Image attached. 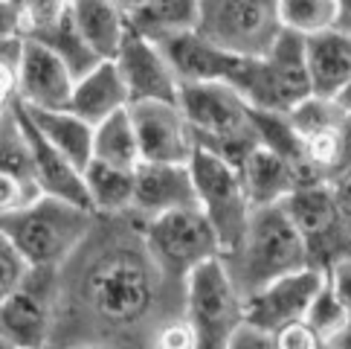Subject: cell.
Here are the masks:
<instances>
[{"instance_id":"cell-39","label":"cell","mask_w":351,"mask_h":349,"mask_svg":"<svg viewBox=\"0 0 351 349\" xmlns=\"http://www.w3.org/2000/svg\"><path fill=\"white\" fill-rule=\"evenodd\" d=\"M337 99H340V105H343V108H348V111H351V79H348V85L343 87V93L337 96Z\"/></svg>"},{"instance_id":"cell-2","label":"cell","mask_w":351,"mask_h":349,"mask_svg":"<svg viewBox=\"0 0 351 349\" xmlns=\"http://www.w3.org/2000/svg\"><path fill=\"white\" fill-rule=\"evenodd\" d=\"M221 259L244 297L256 294L285 273L311 265L305 236L287 216L285 204L253 207L241 239L223 251Z\"/></svg>"},{"instance_id":"cell-30","label":"cell","mask_w":351,"mask_h":349,"mask_svg":"<svg viewBox=\"0 0 351 349\" xmlns=\"http://www.w3.org/2000/svg\"><path fill=\"white\" fill-rule=\"evenodd\" d=\"M282 23L296 32H322L337 27V0H282Z\"/></svg>"},{"instance_id":"cell-6","label":"cell","mask_w":351,"mask_h":349,"mask_svg":"<svg viewBox=\"0 0 351 349\" xmlns=\"http://www.w3.org/2000/svg\"><path fill=\"white\" fill-rule=\"evenodd\" d=\"M186 317L195 326L197 349H230L232 332L247 317V297L221 256L186 277Z\"/></svg>"},{"instance_id":"cell-35","label":"cell","mask_w":351,"mask_h":349,"mask_svg":"<svg viewBox=\"0 0 351 349\" xmlns=\"http://www.w3.org/2000/svg\"><path fill=\"white\" fill-rule=\"evenodd\" d=\"M331 190H334V201H337V210L351 221V166L346 172H340L337 178L331 181Z\"/></svg>"},{"instance_id":"cell-12","label":"cell","mask_w":351,"mask_h":349,"mask_svg":"<svg viewBox=\"0 0 351 349\" xmlns=\"http://www.w3.org/2000/svg\"><path fill=\"white\" fill-rule=\"evenodd\" d=\"M73 87H76V73L64 65V58L44 41L27 38L15 82L3 102L18 99L29 108H67Z\"/></svg>"},{"instance_id":"cell-13","label":"cell","mask_w":351,"mask_h":349,"mask_svg":"<svg viewBox=\"0 0 351 349\" xmlns=\"http://www.w3.org/2000/svg\"><path fill=\"white\" fill-rule=\"evenodd\" d=\"M322 282L325 271L317 265L285 273V277L267 282L265 289L247 297V320L270 335H279L285 326L308 317V308L322 289Z\"/></svg>"},{"instance_id":"cell-32","label":"cell","mask_w":351,"mask_h":349,"mask_svg":"<svg viewBox=\"0 0 351 349\" xmlns=\"http://www.w3.org/2000/svg\"><path fill=\"white\" fill-rule=\"evenodd\" d=\"M319 338L317 332L308 326V320H299L285 326L279 335H276V349H319Z\"/></svg>"},{"instance_id":"cell-33","label":"cell","mask_w":351,"mask_h":349,"mask_svg":"<svg viewBox=\"0 0 351 349\" xmlns=\"http://www.w3.org/2000/svg\"><path fill=\"white\" fill-rule=\"evenodd\" d=\"M265 349V346H273L276 349V335H270V332H265L261 326H256V323H250L247 317H244V323L238 326L235 332H232V338H230V349Z\"/></svg>"},{"instance_id":"cell-34","label":"cell","mask_w":351,"mask_h":349,"mask_svg":"<svg viewBox=\"0 0 351 349\" xmlns=\"http://www.w3.org/2000/svg\"><path fill=\"white\" fill-rule=\"evenodd\" d=\"M325 277H328L337 297H340V300L346 303V308L351 311V254L343 256L340 262H334V265L325 271Z\"/></svg>"},{"instance_id":"cell-21","label":"cell","mask_w":351,"mask_h":349,"mask_svg":"<svg viewBox=\"0 0 351 349\" xmlns=\"http://www.w3.org/2000/svg\"><path fill=\"white\" fill-rule=\"evenodd\" d=\"M308 79L311 93L340 96L351 79V32L331 27L308 35Z\"/></svg>"},{"instance_id":"cell-38","label":"cell","mask_w":351,"mask_h":349,"mask_svg":"<svg viewBox=\"0 0 351 349\" xmlns=\"http://www.w3.org/2000/svg\"><path fill=\"white\" fill-rule=\"evenodd\" d=\"M114 3H117V6L125 12V15L131 18V15H136V12H140V9L148 3V0H114Z\"/></svg>"},{"instance_id":"cell-14","label":"cell","mask_w":351,"mask_h":349,"mask_svg":"<svg viewBox=\"0 0 351 349\" xmlns=\"http://www.w3.org/2000/svg\"><path fill=\"white\" fill-rule=\"evenodd\" d=\"M131 117L140 137L143 160L157 164H189L195 155V134L180 102L143 99L131 102Z\"/></svg>"},{"instance_id":"cell-36","label":"cell","mask_w":351,"mask_h":349,"mask_svg":"<svg viewBox=\"0 0 351 349\" xmlns=\"http://www.w3.org/2000/svg\"><path fill=\"white\" fill-rule=\"evenodd\" d=\"M337 27L351 32V0H337Z\"/></svg>"},{"instance_id":"cell-17","label":"cell","mask_w":351,"mask_h":349,"mask_svg":"<svg viewBox=\"0 0 351 349\" xmlns=\"http://www.w3.org/2000/svg\"><path fill=\"white\" fill-rule=\"evenodd\" d=\"M154 44L162 49V56L169 58V65L178 73L180 85L227 79L238 61V56L227 53V49L218 47L212 38H206L197 27L166 35V38H160Z\"/></svg>"},{"instance_id":"cell-29","label":"cell","mask_w":351,"mask_h":349,"mask_svg":"<svg viewBox=\"0 0 351 349\" xmlns=\"http://www.w3.org/2000/svg\"><path fill=\"white\" fill-rule=\"evenodd\" d=\"M308 326L317 332V338L322 346H328L334 341V335L340 332L346 323L351 320V311L346 308V303L337 297V291L331 289V282L328 277H325L322 282V289L317 291V297H313V303L308 308Z\"/></svg>"},{"instance_id":"cell-5","label":"cell","mask_w":351,"mask_h":349,"mask_svg":"<svg viewBox=\"0 0 351 349\" xmlns=\"http://www.w3.org/2000/svg\"><path fill=\"white\" fill-rule=\"evenodd\" d=\"M96 213L58 195H41L21 210L0 213V236L29 256L38 268H61L90 233Z\"/></svg>"},{"instance_id":"cell-15","label":"cell","mask_w":351,"mask_h":349,"mask_svg":"<svg viewBox=\"0 0 351 349\" xmlns=\"http://www.w3.org/2000/svg\"><path fill=\"white\" fill-rule=\"evenodd\" d=\"M114 61H117L125 85H128L131 102H143V99L180 102L178 73L171 70L169 58L162 56V49L152 38H145V35H140L136 30H128Z\"/></svg>"},{"instance_id":"cell-26","label":"cell","mask_w":351,"mask_h":349,"mask_svg":"<svg viewBox=\"0 0 351 349\" xmlns=\"http://www.w3.org/2000/svg\"><path fill=\"white\" fill-rule=\"evenodd\" d=\"M93 157L105 160V164L128 166V169H136L143 164V148H140V137H136V126L131 117V105L96 126Z\"/></svg>"},{"instance_id":"cell-8","label":"cell","mask_w":351,"mask_h":349,"mask_svg":"<svg viewBox=\"0 0 351 349\" xmlns=\"http://www.w3.org/2000/svg\"><path fill=\"white\" fill-rule=\"evenodd\" d=\"M58 311V268H38L15 291L0 294V344L6 349L53 346Z\"/></svg>"},{"instance_id":"cell-7","label":"cell","mask_w":351,"mask_h":349,"mask_svg":"<svg viewBox=\"0 0 351 349\" xmlns=\"http://www.w3.org/2000/svg\"><path fill=\"white\" fill-rule=\"evenodd\" d=\"M282 27V0H200L197 30L232 56L267 53Z\"/></svg>"},{"instance_id":"cell-11","label":"cell","mask_w":351,"mask_h":349,"mask_svg":"<svg viewBox=\"0 0 351 349\" xmlns=\"http://www.w3.org/2000/svg\"><path fill=\"white\" fill-rule=\"evenodd\" d=\"M145 236L160 265L180 282H186L197 265L221 256L223 251L215 227L200 207H183L145 218Z\"/></svg>"},{"instance_id":"cell-16","label":"cell","mask_w":351,"mask_h":349,"mask_svg":"<svg viewBox=\"0 0 351 349\" xmlns=\"http://www.w3.org/2000/svg\"><path fill=\"white\" fill-rule=\"evenodd\" d=\"M197 207L195 174L189 164H157L143 160L136 166V190H134V210L140 218H154L171 210Z\"/></svg>"},{"instance_id":"cell-28","label":"cell","mask_w":351,"mask_h":349,"mask_svg":"<svg viewBox=\"0 0 351 349\" xmlns=\"http://www.w3.org/2000/svg\"><path fill=\"white\" fill-rule=\"evenodd\" d=\"M29 38H38V41H44L47 47H53L56 53L64 58V65L76 73V79L79 76H84L90 67H96L99 61H105V58H99L96 56V49L87 44V38L82 35V30H79V23H76V18H73V12H67L61 21H56L53 27H47L44 32H38V35H29Z\"/></svg>"},{"instance_id":"cell-37","label":"cell","mask_w":351,"mask_h":349,"mask_svg":"<svg viewBox=\"0 0 351 349\" xmlns=\"http://www.w3.org/2000/svg\"><path fill=\"white\" fill-rule=\"evenodd\" d=\"M328 346H331V349H351V320L334 335V341H331Z\"/></svg>"},{"instance_id":"cell-19","label":"cell","mask_w":351,"mask_h":349,"mask_svg":"<svg viewBox=\"0 0 351 349\" xmlns=\"http://www.w3.org/2000/svg\"><path fill=\"white\" fill-rule=\"evenodd\" d=\"M128 105H131L128 85H125L117 61L105 58V61H99L96 67L87 70L84 76L76 79V87H73L67 108L76 111L87 122L99 126L102 120L119 114V111H125Z\"/></svg>"},{"instance_id":"cell-22","label":"cell","mask_w":351,"mask_h":349,"mask_svg":"<svg viewBox=\"0 0 351 349\" xmlns=\"http://www.w3.org/2000/svg\"><path fill=\"white\" fill-rule=\"evenodd\" d=\"M18 105L23 108V114L29 117L32 126L38 128L58 152H64L76 166L84 169L93 160V134H96L93 122H87L84 117H79L76 111H70V108H29L23 102H18Z\"/></svg>"},{"instance_id":"cell-20","label":"cell","mask_w":351,"mask_h":349,"mask_svg":"<svg viewBox=\"0 0 351 349\" xmlns=\"http://www.w3.org/2000/svg\"><path fill=\"white\" fill-rule=\"evenodd\" d=\"M241 181L247 186V195L253 207H267V204H282L299 183H308L291 160L273 152L265 143H258L253 152L244 157Z\"/></svg>"},{"instance_id":"cell-3","label":"cell","mask_w":351,"mask_h":349,"mask_svg":"<svg viewBox=\"0 0 351 349\" xmlns=\"http://www.w3.org/2000/svg\"><path fill=\"white\" fill-rule=\"evenodd\" d=\"M227 82L247 99L253 111H291L311 96L308 79V35L291 27H282L261 56H238Z\"/></svg>"},{"instance_id":"cell-23","label":"cell","mask_w":351,"mask_h":349,"mask_svg":"<svg viewBox=\"0 0 351 349\" xmlns=\"http://www.w3.org/2000/svg\"><path fill=\"white\" fill-rule=\"evenodd\" d=\"M70 12L99 58H114L119 53L131 23L114 0H70Z\"/></svg>"},{"instance_id":"cell-31","label":"cell","mask_w":351,"mask_h":349,"mask_svg":"<svg viewBox=\"0 0 351 349\" xmlns=\"http://www.w3.org/2000/svg\"><path fill=\"white\" fill-rule=\"evenodd\" d=\"M32 271H35V265L29 262V256L0 236V294L15 291L18 285L27 282Z\"/></svg>"},{"instance_id":"cell-9","label":"cell","mask_w":351,"mask_h":349,"mask_svg":"<svg viewBox=\"0 0 351 349\" xmlns=\"http://www.w3.org/2000/svg\"><path fill=\"white\" fill-rule=\"evenodd\" d=\"M287 117L302 134L311 181H334L351 166V111L340 99L311 93Z\"/></svg>"},{"instance_id":"cell-18","label":"cell","mask_w":351,"mask_h":349,"mask_svg":"<svg viewBox=\"0 0 351 349\" xmlns=\"http://www.w3.org/2000/svg\"><path fill=\"white\" fill-rule=\"evenodd\" d=\"M12 105H15L18 117L23 122V131H27V137H29L32 160H35V174H38L41 190L47 195H58V198H67V201L90 207V195H87V183H84V169L73 164L64 152H58V148L32 126L29 117L23 114V108L18 102H12Z\"/></svg>"},{"instance_id":"cell-1","label":"cell","mask_w":351,"mask_h":349,"mask_svg":"<svg viewBox=\"0 0 351 349\" xmlns=\"http://www.w3.org/2000/svg\"><path fill=\"white\" fill-rule=\"evenodd\" d=\"M186 315V282L160 265L136 213L99 216L58 268L53 349H154Z\"/></svg>"},{"instance_id":"cell-4","label":"cell","mask_w":351,"mask_h":349,"mask_svg":"<svg viewBox=\"0 0 351 349\" xmlns=\"http://www.w3.org/2000/svg\"><path fill=\"white\" fill-rule=\"evenodd\" d=\"M180 108L195 134V148L241 166L261 143L253 108L227 79L180 85Z\"/></svg>"},{"instance_id":"cell-10","label":"cell","mask_w":351,"mask_h":349,"mask_svg":"<svg viewBox=\"0 0 351 349\" xmlns=\"http://www.w3.org/2000/svg\"><path fill=\"white\" fill-rule=\"evenodd\" d=\"M189 166L195 174L197 207L212 221V227H215L221 239V247L230 251L241 239L250 213H253V201H250L247 186L241 181V169L218 155L204 152V148H195Z\"/></svg>"},{"instance_id":"cell-24","label":"cell","mask_w":351,"mask_h":349,"mask_svg":"<svg viewBox=\"0 0 351 349\" xmlns=\"http://www.w3.org/2000/svg\"><path fill=\"white\" fill-rule=\"evenodd\" d=\"M84 183L90 195V207L99 216H122L134 210V190H136V169L90 160L84 166Z\"/></svg>"},{"instance_id":"cell-27","label":"cell","mask_w":351,"mask_h":349,"mask_svg":"<svg viewBox=\"0 0 351 349\" xmlns=\"http://www.w3.org/2000/svg\"><path fill=\"white\" fill-rule=\"evenodd\" d=\"M200 21V0H148V3L128 18L131 30L152 41H160L166 35L195 30Z\"/></svg>"},{"instance_id":"cell-25","label":"cell","mask_w":351,"mask_h":349,"mask_svg":"<svg viewBox=\"0 0 351 349\" xmlns=\"http://www.w3.org/2000/svg\"><path fill=\"white\" fill-rule=\"evenodd\" d=\"M282 204L287 210V216H291L293 224L299 227V233L305 236V245H308L311 236H317L319 230H325L337 216H340L337 201H334L331 181H308V183H299Z\"/></svg>"}]
</instances>
